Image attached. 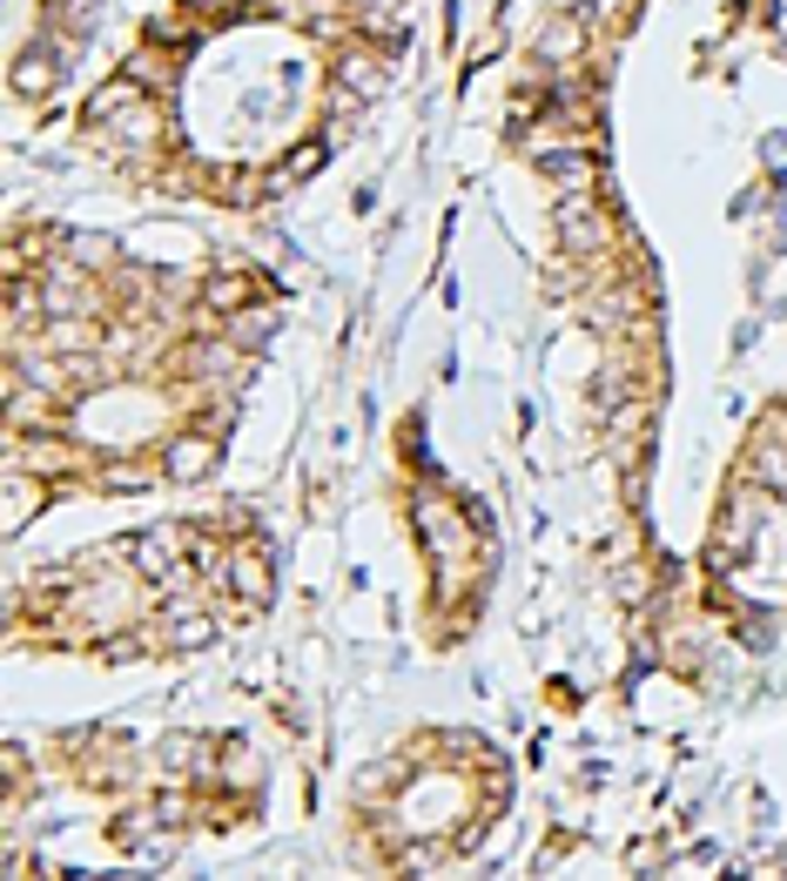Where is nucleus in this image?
I'll use <instances>...</instances> for the list:
<instances>
[{
	"label": "nucleus",
	"instance_id": "obj_1",
	"mask_svg": "<svg viewBox=\"0 0 787 881\" xmlns=\"http://www.w3.org/2000/svg\"><path fill=\"white\" fill-rule=\"evenodd\" d=\"M417 525H424V546H431L437 572L458 579L465 559H472V525H465V511L445 505V498H417Z\"/></svg>",
	"mask_w": 787,
	"mask_h": 881
},
{
	"label": "nucleus",
	"instance_id": "obj_2",
	"mask_svg": "<svg viewBox=\"0 0 787 881\" xmlns=\"http://www.w3.org/2000/svg\"><path fill=\"white\" fill-rule=\"evenodd\" d=\"M162 471H168L175 485L209 478V471H216V445H209V437H175V445H168V458H162Z\"/></svg>",
	"mask_w": 787,
	"mask_h": 881
},
{
	"label": "nucleus",
	"instance_id": "obj_3",
	"mask_svg": "<svg viewBox=\"0 0 787 881\" xmlns=\"http://www.w3.org/2000/svg\"><path fill=\"white\" fill-rule=\"evenodd\" d=\"M559 236H566V249H599V242H605V216H599L592 203L572 196V203L559 209Z\"/></svg>",
	"mask_w": 787,
	"mask_h": 881
},
{
	"label": "nucleus",
	"instance_id": "obj_4",
	"mask_svg": "<svg viewBox=\"0 0 787 881\" xmlns=\"http://www.w3.org/2000/svg\"><path fill=\"white\" fill-rule=\"evenodd\" d=\"M14 87H21V95H54V87H61V61H54L48 48L21 54V61H14Z\"/></svg>",
	"mask_w": 787,
	"mask_h": 881
},
{
	"label": "nucleus",
	"instance_id": "obj_5",
	"mask_svg": "<svg viewBox=\"0 0 787 881\" xmlns=\"http://www.w3.org/2000/svg\"><path fill=\"white\" fill-rule=\"evenodd\" d=\"M108 135H115V142H128V148H142V142H155V108H148V102H135V108H122V115H108Z\"/></svg>",
	"mask_w": 787,
	"mask_h": 881
},
{
	"label": "nucleus",
	"instance_id": "obj_6",
	"mask_svg": "<svg viewBox=\"0 0 787 881\" xmlns=\"http://www.w3.org/2000/svg\"><path fill=\"white\" fill-rule=\"evenodd\" d=\"M336 81L350 87V95H377V87H384V68H377L371 54H343V61H336Z\"/></svg>",
	"mask_w": 787,
	"mask_h": 881
},
{
	"label": "nucleus",
	"instance_id": "obj_7",
	"mask_svg": "<svg viewBox=\"0 0 787 881\" xmlns=\"http://www.w3.org/2000/svg\"><path fill=\"white\" fill-rule=\"evenodd\" d=\"M754 485H767V491H787V445H780V437L754 445Z\"/></svg>",
	"mask_w": 787,
	"mask_h": 881
},
{
	"label": "nucleus",
	"instance_id": "obj_8",
	"mask_svg": "<svg viewBox=\"0 0 787 881\" xmlns=\"http://www.w3.org/2000/svg\"><path fill=\"white\" fill-rule=\"evenodd\" d=\"M229 585H236L242 599H262V592H270V566H262L256 552H236V559H229Z\"/></svg>",
	"mask_w": 787,
	"mask_h": 881
},
{
	"label": "nucleus",
	"instance_id": "obj_9",
	"mask_svg": "<svg viewBox=\"0 0 787 881\" xmlns=\"http://www.w3.org/2000/svg\"><path fill=\"white\" fill-rule=\"evenodd\" d=\"M317 162H323V148H297V155H290L277 175H262V196H283V189H297V183H303V175H310Z\"/></svg>",
	"mask_w": 787,
	"mask_h": 881
},
{
	"label": "nucleus",
	"instance_id": "obj_10",
	"mask_svg": "<svg viewBox=\"0 0 787 881\" xmlns=\"http://www.w3.org/2000/svg\"><path fill=\"white\" fill-rule=\"evenodd\" d=\"M546 175L559 189H592V162L579 155V148H566V155H546Z\"/></svg>",
	"mask_w": 787,
	"mask_h": 881
},
{
	"label": "nucleus",
	"instance_id": "obj_11",
	"mask_svg": "<svg viewBox=\"0 0 787 881\" xmlns=\"http://www.w3.org/2000/svg\"><path fill=\"white\" fill-rule=\"evenodd\" d=\"M68 256H74V262H108L115 242H108V236H68Z\"/></svg>",
	"mask_w": 787,
	"mask_h": 881
},
{
	"label": "nucleus",
	"instance_id": "obj_12",
	"mask_svg": "<svg viewBox=\"0 0 787 881\" xmlns=\"http://www.w3.org/2000/svg\"><path fill=\"white\" fill-rule=\"evenodd\" d=\"M579 48V28L572 21H559V28H546V41H539V54H552V61H566Z\"/></svg>",
	"mask_w": 787,
	"mask_h": 881
},
{
	"label": "nucleus",
	"instance_id": "obj_13",
	"mask_svg": "<svg viewBox=\"0 0 787 881\" xmlns=\"http://www.w3.org/2000/svg\"><path fill=\"white\" fill-rule=\"evenodd\" d=\"M203 297H209V310H236V303L249 297V283H242V277H222V283H209Z\"/></svg>",
	"mask_w": 787,
	"mask_h": 881
},
{
	"label": "nucleus",
	"instance_id": "obj_14",
	"mask_svg": "<svg viewBox=\"0 0 787 881\" xmlns=\"http://www.w3.org/2000/svg\"><path fill=\"white\" fill-rule=\"evenodd\" d=\"M209 633H216L209 620H196V612H175V640H183V646H203Z\"/></svg>",
	"mask_w": 787,
	"mask_h": 881
},
{
	"label": "nucleus",
	"instance_id": "obj_15",
	"mask_svg": "<svg viewBox=\"0 0 787 881\" xmlns=\"http://www.w3.org/2000/svg\"><path fill=\"white\" fill-rule=\"evenodd\" d=\"M21 458H28L34 471H61V465H68V452H61V445H28Z\"/></svg>",
	"mask_w": 787,
	"mask_h": 881
},
{
	"label": "nucleus",
	"instance_id": "obj_16",
	"mask_svg": "<svg viewBox=\"0 0 787 881\" xmlns=\"http://www.w3.org/2000/svg\"><path fill=\"white\" fill-rule=\"evenodd\" d=\"M68 28H74V34L95 28V0H74V8H68Z\"/></svg>",
	"mask_w": 787,
	"mask_h": 881
},
{
	"label": "nucleus",
	"instance_id": "obj_17",
	"mask_svg": "<svg viewBox=\"0 0 787 881\" xmlns=\"http://www.w3.org/2000/svg\"><path fill=\"white\" fill-rule=\"evenodd\" d=\"M196 364H203V371H222V364H229V350H222V343H216V350L203 343V350H196Z\"/></svg>",
	"mask_w": 787,
	"mask_h": 881
},
{
	"label": "nucleus",
	"instance_id": "obj_18",
	"mask_svg": "<svg viewBox=\"0 0 787 881\" xmlns=\"http://www.w3.org/2000/svg\"><path fill=\"white\" fill-rule=\"evenodd\" d=\"M262 336H270V323H256V317H249V323L236 330V343H242V350H249V343H262Z\"/></svg>",
	"mask_w": 787,
	"mask_h": 881
}]
</instances>
